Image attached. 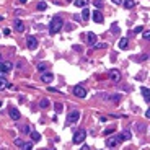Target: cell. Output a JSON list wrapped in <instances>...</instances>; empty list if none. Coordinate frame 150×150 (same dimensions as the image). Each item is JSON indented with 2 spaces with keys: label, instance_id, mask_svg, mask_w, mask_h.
I'll list each match as a JSON object with an SVG mask.
<instances>
[{
  "label": "cell",
  "instance_id": "30",
  "mask_svg": "<svg viewBox=\"0 0 150 150\" xmlns=\"http://www.w3.org/2000/svg\"><path fill=\"white\" fill-rule=\"evenodd\" d=\"M93 46H95L96 49H103V47H106V44H104V42H100V44L96 42V44H93Z\"/></svg>",
  "mask_w": 150,
  "mask_h": 150
},
{
  "label": "cell",
  "instance_id": "22",
  "mask_svg": "<svg viewBox=\"0 0 150 150\" xmlns=\"http://www.w3.org/2000/svg\"><path fill=\"white\" fill-rule=\"evenodd\" d=\"M47 67H49V65H47L46 62H39V64H38V70H39V72H46Z\"/></svg>",
  "mask_w": 150,
  "mask_h": 150
},
{
  "label": "cell",
  "instance_id": "24",
  "mask_svg": "<svg viewBox=\"0 0 150 150\" xmlns=\"http://www.w3.org/2000/svg\"><path fill=\"white\" fill-rule=\"evenodd\" d=\"M46 8H47V3H46V2H39V3H38V10H39V12H44Z\"/></svg>",
  "mask_w": 150,
  "mask_h": 150
},
{
  "label": "cell",
  "instance_id": "19",
  "mask_svg": "<svg viewBox=\"0 0 150 150\" xmlns=\"http://www.w3.org/2000/svg\"><path fill=\"white\" fill-rule=\"evenodd\" d=\"M87 39H88V44H96V34L95 33H88Z\"/></svg>",
  "mask_w": 150,
  "mask_h": 150
},
{
  "label": "cell",
  "instance_id": "33",
  "mask_svg": "<svg viewBox=\"0 0 150 150\" xmlns=\"http://www.w3.org/2000/svg\"><path fill=\"white\" fill-rule=\"evenodd\" d=\"M109 100H112L114 103H117V101L121 100V96H119V95H112V98H109Z\"/></svg>",
  "mask_w": 150,
  "mask_h": 150
},
{
  "label": "cell",
  "instance_id": "15",
  "mask_svg": "<svg viewBox=\"0 0 150 150\" xmlns=\"http://www.w3.org/2000/svg\"><path fill=\"white\" fill-rule=\"evenodd\" d=\"M129 47V39L127 38H122V39H119V49H127Z\"/></svg>",
  "mask_w": 150,
  "mask_h": 150
},
{
  "label": "cell",
  "instance_id": "7",
  "mask_svg": "<svg viewBox=\"0 0 150 150\" xmlns=\"http://www.w3.org/2000/svg\"><path fill=\"white\" fill-rule=\"evenodd\" d=\"M26 46L29 51H36L38 49V39L34 36H28L26 38Z\"/></svg>",
  "mask_w": 150,
  "mask_h": 150
},
{
  "label": "cell",
  "instance_id": "14",
  "mask_svg": "<svg viewBox=\"0 0 150 150\" xmlns=\"http://www.w3.org/2000/svg\"><path fill=\"white\" fill-rule=\"evenodd\" d=\"M140 93L144 95V100H145L147 103H150V90H149V88L142 87V88H140Z\"/></svg>",
  "mask_w": 150,
  "mask_h": 150
},
{
  "label": "cell",
  "instance_id": "9",
  "mask_svg": "<svg viewBox=\"0 0 150 150\" xmlns=\"http://www.w3.org/2000/svg\"><path fill=\"white\" fill-rule=\"evenodd\" d=\"M109 77H111V80L114 83H119V80H121V74H119V70H116V69H112V70L109 72Z\"/></svg>",
  "mask_w": 150,
  "mask_h": 150
},
{
  "label": "cell",
  "instance_id": "13",
  "mask_svg": "<svg viewBox=\"0 0 150 150\" xmlns=\"http://www.w3.org/2000/svg\"><path fill=\"white\" fill-rule=\"evenodd\" d=\"M93 21H95V23H103L104 18H103V15H101V12H98V10L93 12Z\"/></svg>",
  "mask_w": 150,
  "mask_h": 150
},
{
  "label": "cell",
  "instance_id": "25",
  "mask_svg": "<svg viewBox=\"0 0 150 150\" xmlns=\"http://www.w3.org/2000/svg\"><path fill=\"white\" fill-rule=\"evenodd\" d=\"M134 34H139V33H144V26L142 25H139V26H135V28H134V31H132Z\"/></svg>",
  "mask_w": 150,
  "mask_h": 150
},
{
  "label": "cell",
  "instance_id": "36",
  "mask_svg": "<svg viewBox=\"0 0 150 150\" xmlns=\"http://www.w3.org/2000/svg\"><path fill=\"white\" fill-rule=\"evenodd\" d=\"M145 59H147V56H145V54H144V56H140V57H139V59H137V60H140V62H142V60H145Z\"/></svg>",
  "mask_w": 150,
  "mask_h": 150
},
{
  "label": "cell",
  "instance_id": "27",
  "mask_svg": "<svg viewBox=\"0 0 150 150\" xmlns=\"http://www.w3.org/2000/svg\"><path fill=\"white\" fill-rule=\"evenodd\" d=\"M88 17H90V12H88V8L85 7V8H83V12H82V18H85V20H87Z\"/></svg>",
  "mask_w": 150,
  "mask_h": 150
},
{
  "label": "cell",
  "instance_id": "38",
  "mask_svg": "<svg viewBox=\"0 0 150 150\" xmlns=\"http://www.w3.org/2000/svg\"><path fill=\"white\" fill-rule=\"evenodd\" d=\"M145 117H149V119H150V109H147V111H145Z\"/></svg>",
  "mask_w": 150,
  "mask_h": 150
},
{
  "label": "cell",
  "instance_id": "23",
  "mask_svg": "<svg viewBox=\"0 0 150 150\" xmlns=\"http://www.w3.org/2000/svg\"><path fill=\"white\" fill-rule=\"evenodd\" d=\"M5 88H12V85H10V83H7L5 80H2V78H0V90H5Z\"/></svg>",
  "mask_w": 150,
  "mask_h": 150
},
{
  "label": "cell",
  "instance_id": "5",
  "mask_svg": "<svg viewBox=\"0 0 150 150\" xmlns=\"http://www.w3.org/2000/svg\"><path fill=\"white\" fill-rule=\"evenodd\" d=\"M72 92H74L75 96H78V98H85V96H87V90H85V87H82V85H75V87L72 88Z\"/></svg>",
  "mask_w": 150,
  "mask_h": 150
},
{
  "label": "cell",
  "instance_id": "20",
  "mask_svg": "<svg viewBox=\"0 0 150 150\" xmlns=\"http://www.w3.org/2000/svg\"><path fill=\"white\" fill-rule=\"evenodd\" d=\"M49 104H51V103H49V100H47V98H42V100L39 101V108H41V109H46Z\"/></svg>",
  "mask_w": 150,
  "mask_h": 150
},
{
  "label": "cell",
  "instance_id": "11",
  "mask_svg": "<svg viewBox=\"0 0 150 150\" xmlns=\"http://www.w3.org/2000/svg\"><path fill=\"white\" fill-rule=\"evenodd\" d=\"M13 28H15V31H18V33H23V31H25V25H23V21L21 20L13 21Z\"/></svg>",
  "mask_w": 150,
  "mask_h": 150
},
{
  "label": "cell",
  "instance_id": "16",
  "mask_svg": "<svg viewBox=\"0 0 150 150\" xmlns=\"http://www.w3.org/2000/svg\"><path fill=\"white\" fill-rule=\"evenodd\" d=\"M74 5L78 8H85V7H88V0H74Z\"/></svg>",
  "mask_w": 150,
  "mask_h": 150
},
{
  "label": "cell",
  "instance_id": "18",
  "mask_svg": "<svg viewBox=\"0 0 150 150\" xmlns=\"http://www.w3.org/2000/svg\"><path fill=\"white\" fill-rule=\"evenodd\" d=\"M122 5H124V8L131 10V8H134V5H135V2H134V0H124V2H122Z\"/></svg>",
  "mask_w": 150,
  "mask_h": 150
},
{
  "label": "cell",
  "instance_id": "37",
  "mask_svg": "<svg viewBox=\"0 0 150 150\" xmlns=\"http://www.w3.org/2000/svg\"><path fill=\"white\" fill-rule=\"evenodd\" d=\"M112 2H114L116 5H122V0H112Z\"/></svg>",
  "mask_w": 150,
  "mask_h": 150
},
{
  "label": "cell",
  "instance_id": "6",
  "mask_svg": "<svg viewBox=\"0 0 150 150\" xmlns=\"http://www.w3.org/2000/svg\"><path fill=\"white\" fill-rule=\"evenodd\" d=\"M15 145L21 147V149H25V150H31V149H33V140H31V142H25V140H21V139H15Z\"/></svg>",
  "mask_w": 150,
  "mask_h": 150
},
{
  "label": "cell",
  "instance_id": "34",
  "mask_svg": "<svg viewBox=\"0 0 150 150\" xmlns=\"http://www.w3.org/2000/svg\"><path fill=\"white\" fill-rule=\"evenodd\" d=\"M21 132L28 134V132H29V127H28V126H23V127H21Z\"/></svg>",
  "mask_w": 150,
  "mask_h": 150
},
{
  "label": "cell",
  "instance_id": "32",
  "mask_svg": "<svg viewBox=\"0 0 150 150\" xmlns=\"http://www.w3.org/2000/svg\"><path fill=\"white\" fill-rule=\"evenodd\" d=\"M144 39H145V41H150V31H144Z\"/></svg>",
  "mask_w": 150,
  "mask_h": 150
},
{
  "label": "cell",
  "instance_id": "3",
  "mask_svg": "<svg viewBox=\"0 0 150 150\" xmlns=\"http://www.w3.org/2000/svg\"><path fill=\"white\" fill-rule=\"evenodd\" d=\"M78 117H80V111H78V109H74L72 112H69V116H67V126L75 124V122L78 121Z\"/></svg>",
  "mask_w": 150,
  "mask_h": 150
},
{
  "label": "cell",
  "instance_id": "1",
  "mask_svg": "<svg viewBox=\"0 0 150 150\" xmlns=\"http://www.w3.org/2000/svg\"><path fill=\"white\" fill-rule=\"evenodd\" d=\"M64 26V20L62 17H54L51 20V25H49V33L51 34H57Z\"/></svg>",
  "mask_w": 150,
  "mask_h": 150
},
{
  "label": "cell",
  "instance_id": "21",
  "mask_svg": "<svg viewBox=\"0 0 150 150\" xmlns=\"http://www.w3.org/2000/svg\"><path fill=\"white\" fill-rule=\"evenodd\" d=\"M29 135H31V140H33V142H39V140H41V134H39V132H34V131H33Z\"/></svg>",
  "mask_w": 150,
  "mask_h": 150
},
{
  "label": "cell",
  "instance_id": "12",
  "mask_svg": "<svg viewBox=\"0 0 150 150\" xmlns=\"http://www.w3.org/2000/svg\"><path fill=\"white\" fill-rule=\"evenodd\" d=\"M8 114H10V117H12L13 121H20V111H18V109L10 108L8 109Z\"/></svg>",
  "mask_w": 150,
  "mask_h": 150
},
{
  "label": "cell",
  "instance_id": "17",
  "mask_svg": "<svg viewBox=\"0 0 150 150\" xmlns=\"http://www.w3.org/2000/svg\"><path fill=\"white\" fill-rule=\"evenodd\" d=\"M131 137H132V135H131L129 131H122V132L119 134V140H131Z\"/></svg>",
  "mask_w": 150,
  "mask_h": 150
},
{
  "label": "cell",
  "instance_id": "8",
  "mask_svg": "<svg viewBox=\"0 0 150 150\" xmlns=\"http://www.w3.org/2000/svg\"><path fill=\"white\" fill-rule=\"evenodd\" d=\"M119 137H109V139H106V147L108 149H116L117 145H119Z\"/></svg>",
  "mask_w": 150,
  "mask_h": 150
},
{
  "label": "cell",
  "instance_id": "40",
  "mask_svg": "<svg viewBox=\"0 0 150 150\" xmlns=\"http://www.w3.org/2000/svg\"><path fill=\"white\" fill-rule=\"evenodd\" d=\"M67 2H74V0H67Z\"/></svg>",
  "mask_w": 150,
  "mask_h": 150
},
{
  "label": "cell",
  "instance_id": "35",
  "mask_svg": "<svg viewBox=\"0 0 150 150\" xmlns=\"http://www.w3.org/2000/svg\"><path fill=\"white\" fill-rule=\"evenodd\" d=\"M10 34H12V31H10L8 28H5L3 29V36H10Z\"/></svg>",
  "mask_w": 150,
  "mask_h": 150
},
{
  "label": "cell",
  "instance_id": "39",
  "mask_svg": "<svg viewBox=\"0 0 150 150\" xmlns=\"http://www.w3.org/2000/svg\"><path fill=\"white\" fill-rule=\"evenodd\" d=\"M2 20H3V17H2V15H0V21H2Z\"/></svg>",
  "mask_w": 150,
  "mask_h": 150
},
{
  "label": "cell",
  "instance_id": "41",
  "mask_svg": "<svg viewBox=\"0 0 150 150\" xmlns=\"http://www.w3.org/2000/svg\"><path fill=\"white\" fill-rule=\"evenodd\" d=\"M0 62H2V56H0Z\"/></svg>",
  "mask_w": 150,
  "mask_h": 150
},
{
  "label": "cell",
  "instance_id": "10",
  "mask_svg": "<svg viewBox=\"0 0 150 150\" xmlns=\"http://www.w3.org/2000/svg\"><path fill=\"white\" fill-rule=\"evenodd\" d=\"M41 80L44 82V83H51V82L54 80V75L51 74V72H42V75H41Z\"/></svg>",
  "mask_w": 150,
  "mask_h": 150
},
{
  "label": "cell",
  "instance_id": "31",
  "mask_svg": "<svg viewBox=\"0 0 150 150\" xmlns=\"http://www.w3.org/2000/svg\"><path fill=\"white\" fill-rule=\"evenodd\" d=\"M135 129H137L139 131V132H144V131H145V126H142V124H135Z\"/></svg>",
  "mask_w": 150,
  "mask_h": 150
},
{
  "label": "cell",
  "instance_id": "29",
  "mask_svg": "<svg viewBox=\"0 0 150 150\" xmlns=\"http://www.w3.org/2000/svg\"><path fill=\"white\" fill-rule=\"evenodd\" d=\"M95 7L96 8H101L103 7V0H95Z\"/></svg>",
  "mask_w": 150,
  "mask_h": 150
},
{
  "label": "cell",
  "instance_id": "4",
  "mask_svg": "<svg viewBox=\"0 0 150 150\" xmlns=\"http://www.w3.org/2000/svg\"><path fill=\"white\" fill-rule=\"evenodd\" d=\"M13 69V64L10 60H5V62H0V77L2 75H7L10 70Z\"/></svg>",
  "mask_w": 150,
  "mask_h": 150
},
{
  "label": "cell",
  "instance_id": "2",
  "mask_svg": "<svg viewBox=\"0 0 150 150\" xmlns=\"http://www.w3.org/2000/svg\"><path fill=\"white\" fill-rule=\"evenodd\" d=\"M85 137H87V131H85V129H78L77 132H75V135H74V144H75V145L82 144V142L85 140Z\"/></svg>",
  "mask_w": 150,
  "mask_h": 150
},
{
  "label": "cell",
  "instance_id": "28",
  "mask_svg": "<svg viewBox=\"0 0 150 150\" xmlns=\"http://www.w3.org/2000/svg\"><path fill=\"white\" fill-rule=\"evenodd\" d=\"M54 108H56V111H57V112H60V111H62V108H64V106H62L60 103H56V104H54Z\"/></svg>",
  "mask_w": 150,
  "mask_h": 150
},
{
  "label": "cell",
  "instance_id": "26",
  "mask_svg": "<svg viewBox=\"0 0 150 150\" xmlns=\"http://www.w3.org/2000/svg\"><path fill=\"white\" fill-rule=\"evenodd\" d=\"M114 131H116V126H111V127H108V129L104 131L103 134H104V135H109V134H112Z\"/></svg>",
  "mask_w": 150,
  "mask_h": 150
}]
</instances>
